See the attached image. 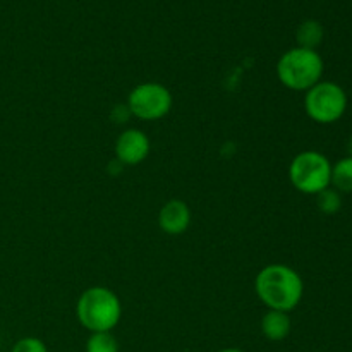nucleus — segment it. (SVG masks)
I'll list each match as a JSON object with an SVG mask.
<instances>
[{
  "label": "nucleus",
  "mask_w": 352,
  "mask_h": 352,
  "mask_svg": "<svg viewBox=\"0 0 352 352\" xmlns=\"http://www.w3.org/2000/svg\"><path fill=\"white\" fill-rule=\"evenodd\" d=\"M336 191L352 192V157H344L339 162L332 164V181H330Z\"/></svg>",
  "instance_id": "obj_11"
},
{
  "label": "nucleus",
  "mask_w": 352,
  "mask_h": 352,
  "mask_svg": "<svg viewBox=\"0 0 352 352\" xmlns=\"http://www.w3.org/2000/svg\"><path fill=\"white\" fill-rule=\"evenodd\" d=\"M291 329L292 322L289 313L268 309L261 318V333L265 336V339L272 340V342H280V340L287 339Z\"/></svg>",
  "instance_id": "obj_9"
},
{
  "label": "nucleus",
  "mask_w": 352,
  "mask_h": 352,
  "mask_svg": "<svg viewBox=\"0 0 352 352\" xmlns=\"http://www.w3.org/2000/svg\"><path fill=\"white\" fill-rule=\"evenodd\" d=\"M10 352H48V349L43 340L36 339V337H24L14 344Z\"/></svg>",
  "instance_id": "obj_14"
},
{
  "label": "nucleus",
  "mask_w": 352,
  "mask_h": 352,
  "mask_svg": "<svg viewBox=\"0 0 352 352\" xmlns=\"http://www.w3.org/2000/svg\"><path fill=\"white\" fill-rule=\"evenodd\" d=\"M347 110V95L340 85L333 81H320L305 95V112L313 122L336 124Z\"/></svg>",
  "instance_id": "obj_5"
},
{
  "label": "nucleus",
  "mask_w": 352,
  "mask_h": 352,
  "mask_svg": "<svg viewBox=\"0 0 352 352\" xmlns=\"http://www.w3.org/2000/svg\"><path fill=\"white\" fill-rule=\"evenodd\" d=\"M191 208L182 199H170L158 213V227L167 236H182L191 226Z\"/></svg>",
  "instance_id": "obj_8"
},
{
  "label": "nucleus",
  "mask_w": 352,
  "mask_h": 352,
  "mask_svg": "<svg viewBox=\"0 0 352 352\" xmlns=\"http://www.w3.org/2000/svg\"><path fill=\"white\" fill-rule=\"evenodd\" d=\"M291 184L302 195L316 196L330 188L332 164L323 153L316 150H305L292 158L289 165Z\"/></svg>",
  "instance_id": "obj_4"
},
{
  "label": "nucleus",
  "mask_w": 352,
  "mask_h": 352,
  "mask_svg": "<svg viewBox=\"0 0 352 352\" xmlns=\"http://www.w3.org/2000/svg\"><path fill=\"white\" fill-rule=\"evenodd\" d=\"M325 64L322 55L309 48L294 47L284 52L277 62V78L292 91H308L322 81Z\"/></svg>",
  "instance_id": "obj_3"
},
{
  "label": "nucleus",
  "mask_w": 352,
  "mask_h": 352,
  "mask_svg": "<svg viewBox=\"0 0 352 352\" xmlns=\"http://www.w3.org/2000/svg\"><path fill=\"white\" fill-rule=\"evenodd\" d=\"M76 316L91 333L112 332L122 318V302L109 287L95 285L79 296L76 302Z\"/></svg>",
  "instance_id": "obj_2"
},
{
  "label": "nucleus",
  "mask_w": 352,
  "mask_h": 352,
  "mask_svg": "<svg viewBox=\"0 0 352 352\" xmlns=\"http://www.w3.org/2000/svg\"><path fill=\"white\" fill-rule=\"evenodd\" d=\"M316 206L325 215H336L342 208V196L330 186V188L323 189L322 192L316 195Z\"/></svg>",
  "instance_id": "obj_12"
},
{
  "label": "nucleus",
  "mask_w": 352,
  "mask_h": 352,
  "mask_svg": "<svg viewBox=\"0 0 352 352\" xmlns=\"http://www.w3.org/2000/svg\"><path fill=\"white\" fill-rule=\"evenodd\" d=\"M126 105L133 117L153 122L168 116L174 105V96L162 82L148 81L131 89Z\"/></svg>",
  "instance_id": "obj_6"
},
{
  "label": "nucleus",
  "mask_w": 352,
  "mask_h": 352,
  "mask_svg": "<svg viewBox=\"0 0 352 352\" xmlns=\"http://www.w3.org/2000/svg\"><path fill=\"white\" fill-rule=\"evenodd\" d=\"M349 157H352V136H351V141H349Z\"/></svg>",
  "instance_id": "obj_17"
},
{
  "label": "nucleus",
  "mask_w": 352,
  "mask_h": 352,
  "mask_svg": "<svg viewBox=\"0 0 352 352\" xmlns=\"http://www.w3.org/2000/svg\"><path fill=\"white\" fill-rule=\"evenodd\" d=\"M150 138L146 136L144 131L136 129V127L120 133V136L116 141V146H113L116 160L122 167H134V165L143 164L150 155Z\"/></svg>",
  "instance_id": "obj_7"
},
{
  "label": "nucleus",
  "mask_w": 352,
  "mask_h": 352,
  "mask_svg": "<svg viewBox=\"0 0 352 352\" xmlns=\"http://www.w3.org/2000/svg\"><path fill=\"white\" fill-rule=\"evenodd\" d=\"M254 292L268 309L291 313L301 305L305 282L289 265L272 263L258 272L254 278Z\"/></svg>",
  "instance_id": "obj_1"
},
{
  "label": "nucleus",
  "mask_w": 352,
  "mask_h": 352,
  "mask_svg": "<svg viewBox=\"0 0 352 352\" xmlns=\"http://www.w3.org/2000/svg\"><path fill=\"white\" fill-rule=\"evenodd\" d=\"M323 36H325V30L315 19H306L305 23L299 24L298 31H296L298 47L309 48V50H316L322 45Z\"/></svg>",
  "instance_id": "obj_10"
},
{
  "label": "nucleus",
  "mask_w": 352,
  "mask_h": 352,
  "mask_svg": "<svg viewBox=\"0 0 352 352\" xmlns=\"http://www.w3.org/2000/svg\"><path fill=\"white\" fill-rule=\"evenodd\" d=\"M86 352H119V342L110 332H95L86 342Z\"/></svg>",
  "instance_id": "obj_13"
},
{
  "label": "nucleus",
  "mask_w": 352,
  "mask_h": 352,
  "mask_svg": "<svg viewBox=\"0 0 352 352\" xmlns=\"http://www.w3.org/2000/svg\"><path fill=\"white\" fill-rule=\"evenodd\" d=\"M116 116H119V117H117V119H113V122H116V124H124L127 119H129V117H133V116H131L129 109H127V105L113 107L112 117H116Z\"/></svg>",
  "instance_id": "obj_15"
},
{
  "label": "nucleus",
  "mask_w": 352,
  "mask_h": 352,
  "mask_svg": "<svg viewBox=\"0 0 352 352\" xmlns=\"http://www.w3.org/2000/svg\"><path fill=\"white\" fill-rule=\"evenodd\" d=\"M219 352H244V351H241V349H222V351H219Z\"/></svg>",
  "instance_id": "obj_16"
}]
</instances>
